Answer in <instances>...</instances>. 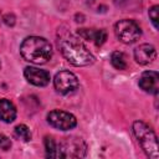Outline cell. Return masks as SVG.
<instances>
[{"mask_svg":"<svg viewBox=\"0 0 159 159\" xmlns=\"http://www.w3.org/2000/svg\"><path fill=\"white\" fill-rule=\"evenodd\" d=\"M57 45L63 57L73 66H88L94 62V56L84 43L72 35L62 36Z\"/></svg>","mask_w":159,"mask_h":159,"instance_id":"1","label":"cell"},{"mask_svg":"<svg viewBox=\"0 0 159 159\" xmlns=\"http://www.w3.org/2000/svg\"><path fill=\"white\" fill-rule=\"evenodd\" d=\"M20 53L29 62L35 65H43L52 57V46L43 37L30 36L21 42Z\"/></svg>","mask_w":159,"mask_h":159,"instance_id":"2","label":"cell"},{"mask_svg":"<svg viewBox=\"0 0 159 159\" xmlns=\"http://www.w3.org/2000/svg\"><path fill=\"white\" fill-rule=\"evenodd\" d=\"M133 132L137 137L142 149L145 152V154L149 158L158 159L159 152H158V139L153 129L142 120H135L133 123Z\"/></svg>","mask_w":159,"mask_h":159,"instance_id":"3","label":"cell"},{"mask_svg":"<svg viewBox=\"0 0 159 159\" xmlns=\"http://www.w3.org/2000/svg\"><path fill=\"white\" fill-rule=\"evenodd\" d=\"M86 153L87 145L81 138L67 137L57 143L56 158H83Z\"/></svg>","mask_w":159,"mask_h":159,"instance_id":"4","label":"cell"},{"mask_svg":"<svg viewBox=\"0 0 159 159\" xmlns=\"http://www.w3.org/2000/svg\"><path fill=\"white\" fill-rule=\"evenodd\" d=\"M114 34L120 42L125 45H130V43H134L140 37L142 31H140L139 25L135 21L129 20V19H123L116 22Z\"/></svg>","mask_w":159,"mask_h":159,"instance_id":"5","label":"cell"},{"mask_svg":"<svg viewBox=\"0 0 159 159\" xmlns=\"http://www.w3.org/2000/svg\"><path fill=\"white\" fill-rule=\"evenodd\" d=\"M55 89L61 94H70L78 88V78L70 71H60L53 78Z\"/></svg>","mask_w":159,"mask_h":159,"instance_id":"6","label":"cell"},{"mask_svg":"<svg viewBox=\"0 0 159 159\" xmlns=\"http://www.w3.org/2000/svg\"><path fill=\"white\" fill-rule=\"evenodd\" d=\"M47 122L51 127L60 130H70L75 128L77 124V119L73 114L66 111H60V109L51 111L47 114Z\"/></svg>","mask_w":159,"mask_h":159,"instance_id":"7","label":"cell"},{"mask_svg":"<svg viewBox=\"0 0 159 159\" xmlns=\"http://www.w3.org/2000/svg\"><path fill=\"white\" fill-rule=\"evenodd\" d=\"M24 76L34 86L37 87H45L50 83V73L45 70H40L34 66H29L24 71Z\"/></svg>","mask_w":159,"mask_h":159,"instance_id":"8","label":"cell"},{"mask_svg":"<svg viewBox=\"0 0 159 159\" xmlns=\"http://www.w3.org/2000/svg\"><path fill=\"white\" fill-rule=\"evenodd\" d=\"M138 84L144 92L157 94L159 91V75H158V72H155V71L143 72L142 76L139 77Z\"/></svg>","mask_w":159,"mask_h":159,"instance_id":"9","label":"cell"},{"mask_svg":"<svg viewBox=\"0 0 159 159\" xmlns=\"http://www.w3.org/2000/svg\"><path fill=\"white\" fill-rule=\"evenodd\" d=\"M134 58L139 65H149L157 58V50L153 45L143 43L134 50Z\"/></svg>","mask_w":159,"mask_h":159,"instance_id":"10","label":"cell"},{"mask_svg":"<svg viewBox=\"0 0 159 159\" xmlns=\"http://www.w3.org/2000/svg\"><path fill=\"white\" fill-rule=\"evenodd\" d=\"M80 37L94 42L97 46H101L107 40V34L104 30H97V29H80L77 31Z\"/></svg>","mask_w":159,"mask_h":159,"instance_id":"11","label":"cell"},{"mask_svg":"<svg viewBox=\"0 0 159 159\" xmlns=\"http://www.w3.org/2000/svg\"><path fill=\"white\" fill-rule=\"evenodd\" d=\"M16 118V108L9 99H0V120L5 123H11Z\"/></svg>","mask_w":159,"mask_h":159,"instance_id":"12","label":"cell"},{"mask_svg":"<svg viewBox=\"0 0 159 159\" xmlns=\"http://www.w3.org/2000/svg\"><path fill=\"white\" fill-rule=\"evenodd\" d=\"M111 63L114 68L117 70H125L127 68V58H125V55L120 51H114L112 52L111 55Z\"/></svg>","mask_w":159,"mask_h":159,"instance_id":"13","label":"cell"},{"mask_svg":"<svg viewBox=\"0 0 159 159\" xmlns=\"http://www.w3.org/2000/svg\"><path fill=\"white\" fill-rule=\"evenodd\" d=\"M45 150L47 158H56L57 152V143L52 137H45Z\"/></svg>","mask_w":159,"mask_h":159,"instance_id":"14","label":"cell"},{"mask_svg":"<svg viewBox=\"0 0 159 159\" xmlns=\"http://www.w3.org/2000/svg\"><path fill=\"white\" fill-rule=\"evenodd\" d=\"M15 135H16L19 139L24 140V142L31 140V132H30L29 127L25 125V124H19V125L15 128Z\"/></svg>","mask_w":159,"mask_h":159,"instance_id":"15","label":"cell"},{"mask_svg":"<svg viewBox=\"0 0 159 159\" xmlns=\"http://www.w3.org/2000/svg\"><path fill=\"white\" fill-rule=\"evenodd\" d=\"M158 12H159V6L158 5H154L149 9V19L153 24V26L155 29L159 27V24H158V20H159V16H158Z\"/></svg>","mask_w":159,"mask_h":159,"instance_id":"16","label":"cell"},{"mask_svg":"<svg viewBox=\"0 0 159 159\" xmlns=\"http://www.w3.org/2000/svg\"><path fill=\"white\" fill-rule=\"evenodd\" d=\"M11 148V140L6 137V135H4V134H0V149L1 150H9Z\"/></svg>","mask_w":159,"mask_h":159,"instance_id":"17","label":"cell"},{"mask_svg":"<svg viewBox=\"0 0 159 159\" xmlns=\"http://www.w3.org/2000/svg\"><path fill=\"white\" fill-rule=\"evenodd\" d=\"M4 22L7 25V26H14L15 25V16L12 14H6L4 17Z\"/></svg>","mask_w":159,"mask_h":159,"instance_id":"18","label":"cell"},{"mask_svg":"<svg viewBox=\"0 0 159 159\" xmlns=\"http://www.w3.org/2000/svg\"><path fill=\"white\" fill-rule=\"evenodd\" d=\"M0 68H1V61H0Z\"/></svg>","mask_w":159,"mask_h":159,"instance_id":"19","label":"cell"}]
</instances>
